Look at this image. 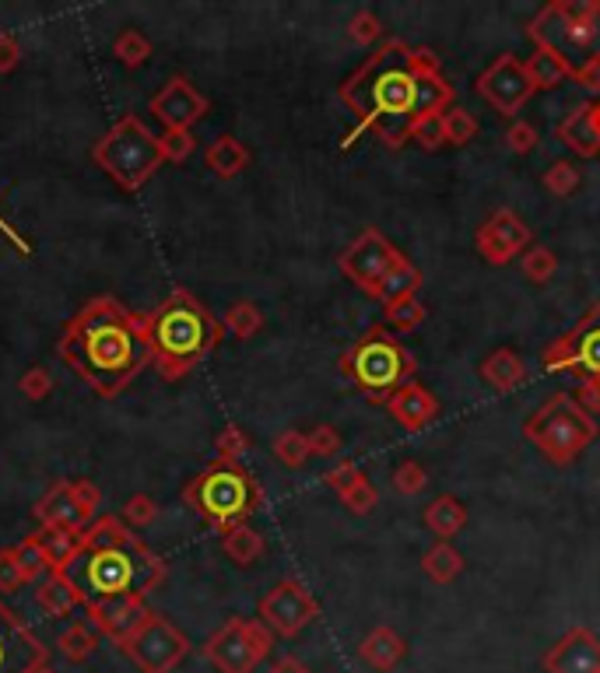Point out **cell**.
Here are the masks:
<instances>
[{
	"label": "cell",
	"mask_w": 600,
	"mask_h": 673,
	"mask_svg": "<svg viewBox=\"0 0 600 673\" xmlns=\"http://www.w3.org/2000/svg\"><path fill=\"white\" fill-rule=\"evenodd\" d=\"M559 141L579 158H597L600 155V127H597V102H579L559 124Z\"/></svg>",
	"instance_id": "23"
},
{
	"label": "cell",
	"mask_w": 600,
	"mask_h": 673,
	"mask_svg": "<svg viewBox=\"0 0 600 673\" xmlns=\"http://www.w3.org/2000/svg\"><path fill=\"white\" fill-rule=\"evenodd\" d=\"M477 130H482V127H477V119L463 106H449L443 113V138H446V144H454V147L471 144L477 138Z\"/></svg>",
	"instance_id": "37"
},
{
	"label": "cell",
	"mask_w": 600,
	"mask_h": 673,
	"mask_svg": "<svg viewBox=\"0 0 600 673\" xmlns=\"http://www.w3.org/2000/svg\"><path fill=\"white\" fill-rule=\"evenodd\" d=\"M474 92L482 95L499 116L513 119L531 102L534 85L527 78V67H523V60L513 56V53H502V56L492 60L488 70H482V78H477Z\"/></svg>",
	"instance_id": "13"
},
{
	"label": "cell",
	"mask_w": 600,
	"mask_h": 673,
	"mask_svg": "<svg viewBox=\"0 0 600 673\" xmlns=\"http://www.w3.org/2000/svg\"><path fill=\"white\" fill-rule=\"evenodd\" d=\"M119 519H124L130 530H144V527H152V522L158 519V505L148 495H133L124 505V516H119Z\"/></svg>",
	"instance_id": "48"
},
{
	"label": "cell",
	"mask_w": 600,
	"mask_h": 673,
	"mask_svg": "<svg viewBox=\"0 0 600 673\" xmlns=\"http://www.w3.org/2000/svg\"><path fill=\"white\" fill-rule=\"evenodd\" d=\"M394 488L400 491L404 499H414L422 495V491L429 488V474L418 460H404L400 467L394 470Z\"/></svg>",
	"instance_id": "45"
},
{
	"label": "cell",
	"mask_w": 600,
	"mask_h": 673,
	"mask_svg": "<svg viewBox=\"0 0 600 673\" xmlns=\"http://www.w3.org/2000/svg\"><path fill=\"white\" fill-rule=\"evenodd\" d=\"M50 663V649L0 604V673H39Z\"/></svg>",
	"instance_id": "17"
},
{
	"label": "cell",
	"mask_w": 600,
	"mask_h": 673,
	"mask_svg": "<svg viewBox=\"0 0 600 673\" xmlns=\"http://www.w3.org/2000/svg\"><path fill=\"white\" fill-rule=\"evenodd\" d=\"M573 81L579 88H587V92H600V64H590V67H583L573 74Z\"/></svg>",
	"instance_id": "57"
},
{
	"label": "cell",
	"mask_w": 600,
	"mask_h": 673,
	"mask_svg": "<svg viewBox=\"0 0 600 673\" xmlns=\"http://www.w3.org/2000/svg\"><path fill=\"white\" fill-rule=\"evenodd\" d=\"M411 141L422 144L425 152H439V147L446 144V138H443V113H439V116L418 119V124L411 127Z\"/></svg>",
	"instance_id": "49"
},
{
	"label": "cell",
	"mask_w": 600,
	"mask_h": 673,
	"mask_svg": "<svg viewBox=\"0 0 600 673\" xmlns=\"http://www.w3.org/2000/svg\"><path fill=\"white\" fill-rule=\"evenodd\" d=\"M418 288H422V271H418V267H414L408 257H400V260L394 263V271H390V274L380 281V288L372 292V298H380L383 309H390V306L404 302V298H414Z\"/></svg>",
	"instance_id": "29"
},
{
	"label": "cell",
	"mask_w": 600,
	"mask_h": 673,
	"mask_svg": "<svg viewBox=\"0 0 600 673\" xmlns=\"http://www.w3.org/2000/svg\"><path fill=\"white\" fill-rule=\"evenodd\" d=\"M85 614L95 624L99 635H106L113 646L124 649L127 642L141 632V624L152 618V610H148L144 600H138V596H119V600L85 607Z\"/></svg>",
	"instance_id": "20"
},
{
	"label": "cell",
	"mask_w": 600,
	"mask_h": 673,
	"mask_svg": "<svg viewBox=\"0 0 600 673\" xmlns=\"http://www.w3.org/2000/svg\"><path fill=\"white\" fill-rule=\"evenodd\" d=\"M545 372H573L579 379H600V302L590 306L573 331L541 351Z\"/></svg>",
	"instance_id": "11"
},
{
	"label": "cell",
	"mask_w": 600,
	"mask_h": 673,
	"mask_svg": "<svg viewBox=\"0 0 600 673\" xmlns=\"http://www.w3.org/2000/svg\"><path fill=\"white\" fill-rule=\"evenodd\" d=\"M36 541L42 547V555L50 558L53 572H64V568L74 561V555L81 551L85 533H74V530H39Z\"/></svg>",
	"instance_id": "31"
},
{
	"label": "cell",
	"mask_w": 600,
	"mask_h": 673,
	"mask_svg": "<svg viewBox=\"0 0 600 673\" xmlns=\"http://www.w3.org/2000/svg\"><path fill=\"white\" fill-rule=\"evenodd\" d=\"M404 257V253L390 243V238L376 229H366L362 235L355 238V243L341 253V274L348 277L352 284H358L362 292H376L380 288V281L394 271V263Z\"/></svg>",
	"instance_id": "14"
},
{
	"label": "cell",
	"mask_w": 600,
	"mask_h": 673,
	"mask_svg": "<svg viewBox=\"0 0 600 673\" xmlns=\"http://www.w3.org/2000/svg\"><path fill=\"white\" fill-rule=\"evenodd\" d=\"M148 109L155 113V119L165 130H193V124L204 119V113H207V95L197 92L190 78L176 74V78H169L152 95Z\"/></svg>",
	"instance_id": "18"
},
{
	"label": "cell",
	"mask_w": 600,
	"mask_h": 673,
	"mask_svg": "<svg viewBox=\"0 0 600 673\" xmlns=\"http://www.w3.org/2000/svg\"><path fill=\"white\" fill-rule=\"evenodd\" d=\"M358 656H362L366 666L380 670V673H390V670L400 666L404 656H408V646H404V638L394 632V627H376V632H369L362 638Z\"/></svg>",
	"instance_id": "24"
},
{
	"label": "cell",
	"mask_w": 600,
	"mask_h": 673,
	"mask_svg": "<svg viewBox=\"0 0 600 673\" xmlns=\"http://www.w3.org/2000/svg\"><path fill=\"white\" fill-rule=\"evenodd\" d=\"M275 646L271 627L253 618H232L207 638L204 660L218 673H253Z\"/></svg>",
	"instance_id": "10"
},
{
	"label": "cell",
	"mask_w": 600,
	"mask_h": 673,
	"mask_svg": "<svg viewBox=\"0 0 600 673\" xmlns=\"http://www.w3.org/2000/svg\"><path fill=\"white\" fill-rule=\"evenodd\" d=\"M64 575L81 593L85 607L119 600V596L144 600L165 579V561L152 555L119 516H99L85 530L81 551L64 568Z\"/></svg>",
	"instance_id": "3"
},
{
	"label": "cell",
	"mask_w": 600,
	"mask_h": 673,
	"mask_svg": "<svg viewBox=\"0 0 600 673\" xmlns=\"http://www.w3.org/2000/svg\"><path fill=\"white\" fill-rule=\"evenodd\" d=\"M477 372H482V379L492 386L495 393H513L516 386L527 383V365H523V358L516 351H509V348L492 351Z\"/></svg>",
	"instance_id": "25"
},
{
	"label": "cell",
	"mask_w": 600,
	"mask_h": 673,
	"mask_svg": "<svg viewBox=\"0 0 600 673\" xmlns=\"http://www.w3.org/2000/svg\"><path fill=\"white\" fill-rule=\"evenodd\" d=\"M36 519L42 530H74L85 533L92 522L99 519V508L88 505L78 491H74V481H60L53 484L47 495L36 505Z\"/></svg>",
	"instance_id": "19"
},
{
	"label": "cell",
	"mask_w": 600,
	"mask_h": 673,
	"mask_svg": "<svg viewBox=\"0 0 600 673\" xmlns=\"http://www.w3.org/2000/svg\"><path fill=\"white\" fill-rule=\"evenodd\" d=\"M537 50L559 56L569 78L576 70L600 64V0H554L527 25Z\"/></svg>",
	"instance_id": "5"
},
{
	"label": "cell",
	"mask_w": 600,
	"mask_h": 673,
	"mask_svg": "<svg viewBox=\"0 0 600 673\" xmlns=\"http://www.w3.org/2000/svg\"><path fill=\"white\" fill-rule=\"evenodd\" d=\"M25 582H28V579H25V572H22L18 558H14V547H4V551H0V593L22 590Z\"/></svg>",
	"instance_id": "54"
},
{
	"label": "cell",
	"mask_w": 600,
	"mask_h": 673,
	"mask_svg": "<svg viewBox=\"0 0 600 673\" xmlns=\"http://www.w3.org/2000/svg\"><path fill=\"white\" fill-rule=\"evenodd\" d=\"M422 572L432 582L446 586V582H454L463 572V555L449 541H439V544H432L425 555H422Z\"/></svg>",
	"instance_id": "32"
},
{
	"label": "cell",
	"mask_w": 600,
	"mask_h": 673,
	"mask_svg": "<svg viewBox=\"0 0 600 673\" xmlns=\"http://www.w3.org/2000/svg\"><path fill=\"white\" fill-rule=\"evenodd\" d=\"M221 551L229 555V561L235 565H253V561H260L264 558V551H267V541L250 527V522H243V527H232L229 533H221Z\"/></svg>",
	"instance_id": "30"
},
{
	"label": "cell",
	"mask_w": 600,
	"mask_h": 673,
	"mask_svg": "<svg viewBox=\"0 0 600 673\" xmlns=\"http://www.w3.org/2000/svg\"><path fill=\"white\" fill-rule=\"evenodd\" d=\"M414 354L386 326H372L341 354V372L358 390H366L372 403H386L390 393L414 379Z\"/></svg>",
	"instance_id": "7"
},
{
	"label": "cell",
	"mask_w": 600,
	"mask_h": 673,
	"mask_svg": "<svg viewBox=\"0 0 600 673\" xmlns=\"http://www.w3.org/2000/svg\"><path fill=\"white\" fill-rule=\"evenodd\" d=\"M537 127L527 124V119H513L506 130V144H509V152H516V155H531L534 147H537Z\"/></svg>",
	"instance_id": "50"
},
{
	"label": "cell",
	"mask_w": 600,
	"mask_h": 673,
	"mask_svg": "<svg viewBox=\"0 0 600 673\" xmlns=\"http://www.w3.org/2000/svg\"><path fill=\"white\" fill-rule=\"evenodd\" d=\"M545 190L562 200L573 197V193L579 190V169L573 166V161H554V166L545 172Z\"/></svg>",
	"instance_id": "44"
},
{
	"label": "cell",
	"mask_w": 600,
	"mask_h": 673,
	"mask_svg": "<svg viewBox=\"0 0 600 673\" xmlns=\"http://www.w3.org/2000/svg\"><path fill=\"white\" fill-rule=\"evenodd\" d=\"M474 246L492 267H506L531 249V229L523 224V218L516 211L499 207V211L474 232Z\"/></svg>",
	"instance_id": "16"
},
{
	"label": "cell",
	"mask_w": 600,
	"mask_h": 673,
	"mask_svg": "<svg viewBox=\"0 0 600 673\" xmlns=\"http://www.w3.org/2000/svg\"><path fill=\"white\" fill-rule=\"evenodd\" d=\"M306 439H309L312 456H337L341 453V436L334 425H317L312 431H306Z\"/></svg>",
	"instance_id": "53"
},
{
	"label": "cell",
	"mask_w": 600,
	"mask_h": 673,
	"mask_svg": "<svg viewBox=\"0 0 600 673\" xmlns=\"http://www.w3.org/2000/svg\"><path fill=\"white\" fill-rule=\"evenodd\" d=\"M386 411L404 431H422L425 425H432L439 417V400L436 393H429L422 383L411 379V383H404L400 390L390 393Z\"/></svg>",
	"instance_id": "22"
},
{
	"label": "cell",
	"mask_w": 600,
	"mask_h": 673,
	"mask_svg": "<svg viewBox=\"0 0 600 673\" xmlns=\"http://www.w3.org/2000/svg\"><path fill=\"white\" fill-rule=\"evenodd\" d=\"M597 127H600V102H597Z\"/></svg>",
	"instance_id": "59"
},
{
	"label": "cell",
	"mask_w": 600,
	"mask_h": 673,
	"mask_svg": "<svg viewBox=\"0 0 600 673\" xmlns=\"http://www.w3.org/2000/svg\"><path fill=\"white\" fill-rule=\"evenodd\" d=\"M14 558H18V565H22V572H25L28 582H39V579H47L53 572L50 558L42 555V547H39L36 536H25L22 544H14Z\"/></svg>",
	"instance_id": "41"
},
{
	"label": "cell",
	"mask_w": 600,
	"mask_h": 673,
	"mask_svg": "<svg viewBox=\"0 0 600 673\" xmlns=\"http://www.w3.org/2000/svg\"><path fill=\"white\" fill-rule=\"evenodd\" d=\"M92 158L116 186H124L130 193L141 190L148 179L165 166L158 152V138L148 130L141 116H119L95 141Z\"/></svg>",
	"instance_id": "8"
},
{
	"label": "cell",
	"mask_w": 600,
	"mask_h": 673,
	"mask_svg": "<svg viewBox=\"0 0 600 673\" xmlns=\"http://www.w3.org/2000/svg\"><path fill=\"white\" fill-rule=\"evenodd\" d=\"M573 397L587 414H600V379H579Z\"/></svg>",
	"instance_id": "55"
},
{
	"label": "cell",
	"mask_w": 600,
	"mask_h": 673,
	"mask_svg": "<svg viewBox=\"0 0 600 673\" xmlns=\"http://www.w3.org/2000/svg\"><path fill=\"white\" fill-rule=\"evenodd\" d=\"M158 152H162V161H187L193 152H197V138H193V130H162L158 138Z\"/></svg>",
	"instance_id": "42"
},
{
	"label": "cell",
	"mask_w": 600,
	"mask_h": 673,
	"mask_svg": "<svg viewBox=\"0 0 600 673\" xmlns=\"http://www.w3.org/2000/svg\"><path fill=\"white\" fill-rule=\"evenodd\" d=\"M548 673H600V638L587 627H573L545 656Z\"/></svg>",
	"instance_id": "21"
},
{
	"label": "cell",
	"mask_w": 600,
	"mask_h": 673,
	"mask_svg": "<svg viewBox=\"0 0 600 673\" xmlns=\"http://www.w3.org/2000/svg\"><path fill=\"white\" fill-rule=\"evenodd\" d=\"M520 271H523V277H527V281L545 284V281L554 277V271H559V253L548 249V246H531L520 257Z\"/></svg>",
	"instance_id": "38"
},
{
	"label": "cell",
	"mask_w": 600,
	"mask_h": 673,
	"mask_svg": "<svg viewBox=\"0 0 600 673\" xmlns=\"http://www.w3.org/2000/svg\"><path fill=\"white\" fill-rule=\"evenodd\" d=\"M36 604H39V610L47 618H67L74 607H85L81 604V593L74 590V582L64 572H50L47 579H39Z\"/></svg>",
	"instance_id": "26"
},
{
	"label": "cell",
	"mask_w": 600,
	"mask_h": 673,
	"mask_svg": "<svg viewBox=\"0 0 600 673\" xmlns=\"http://www.w3.org/2000/svg\"><path fill=\"white\" fill-rule=\"evenodd\" d=\"M95 646H99V632H95L92 621H74L56 638L60 656H64V660H71V663H85L88 656L95 652Z\"/></svg>",
	"instance_id": "33"
},
{
	"label": "cell",
	"mask_w": 600,
	"mask_h": 673,
	"mask_svg": "<svg viewBox=\"0 0 600 673\" xmlns=\"http://www.w3.org/2000/svg\"><path fill=\"white\" fill-rule=\"evenodd\" d=\"M56 354L95 397H116L152 365L148 320L116 298L99 295L64 326Z\"/></svg>",
	"instance_id": "2"
},
{
	"label": "cell",
	"mask_w": 600,
	"mask_h": 673,
	"mask_svg": "<svg viewBox=\"0 0 600 673\" xmlns=\"http://www.w3.org/2000/svg\"><path fill=\"white\" fill-rule=\"evenodd\" d=\"M22 64V47L14 36H0V74H11Z\"/></svg>",
	"instance_id": "56"
},
{
	"label": "cell",
	"mask_w": 600,
	"mask_h": 673,
	"mask_svg": "<svg viewBox=\"0 0 600 673\" xmlns=\"http://www.w3.org/2000/svg\"><path fill=\"white\" fill-rule=\"evenodd\" d=\"M358 127L376 133L386 147H404L411 127L454 106V85L443 78L439 56L425 47L386 39L362 67L337 88Z\"/></svg>",
	"instance_id": "1"
},
{
	"label": "cell",
	"mask_w": 600,
	"mask_h": 673,
	"mask_svg": "<svg viewBox=\"0 0 600 673\" xmlns=\"http://www.w3.org/2000/svg\"><path fill=\"white\" fill-rule=\"evenodd\" d=\"M18 390L28 397V400H47L53 393V376H50V368L47 365H36V368H28L22 383H18Z\"/></svg>",
	"instance_id": "51"
},
{
	"label": "cell",
	"mask_w": 600,
	"mask_h": 673,
	"mask_svg": "<svg viewBox=\"0 0 600 673\" xmlns=\"http://www.w3.org/2000/svg\"><path fill=\"white\" fill-rule=\"evenodd\" d=\"M275 456H278V463H284V467H289V470H298V467H303V463L312 456V453H309L306 431H295V428L281 431V436L275 439Z\"/></svg>",
	"instance_id": "39"
},
{
	"label": "cell",
	"mask_w": 600,
	"mask_h": 673,
	"mask_svg": "<svg viewBox=\"0 0 600 673\" xmlns=\"http://www.w3.org/2000/svg\"><path fill=\"white\" fill-rule=\"evenodd\" d=\"M124 652L130 656V663L141 673H173L187 660L190 642L176 624L152 614L141 624V632L124 646Z\"/></svg>",
	"instance_id": "12"
},
{
	"label": "cell",
	"mask_w": 600,
	"mask_h": 673,
	"mask_svg": "<svg viewBox=\"0 0 600 673\" xmlns=\"http://www.w3.org/2000/svg\"><path fill=\"white\" fill-rule=\"evenodd\" d=\"M422 519L429 533H436L439 541H454V536L468 527V505L457 495H439V499H432V505H425Z\"/></svg>",
	"instance_id": "27"
},
{
	"label": "cell",
	"mask_w": 600,
	"mask_h": 673,
	"mask_svg": "<svg viewBox=\"0 0 600 673\" xmlns=\"http://www.w3.org/2000/svg\"><path fill=\"white\" fill-rule=\"evenodd\" d=\"M221 331L229 334V337H235V340L257 337L264 331V312L253 302H235V306H229V312H225Z\"/></svg>",
	"instance_id": "35"
},
{
	"label": "cell",
	"mask_w": 600,
	"mask_h": 673,
	"mask_svg": "<svg viewBox=\"0 0 600 673\" xmlns=\"http://www.w3.org/2000/svg\"><path fill=\"white\" fill-rule=\"evenodd\" d=\"M183 502L204 522H212L218 533H229L232 527H243V522L257 513L264 502V491L257 484V477L239 467V463L215 460L212 467H204L183 488Z\"/></svg>",
	"instance_id": "6"
},
{
	"label": "cell",
	"mask_w": 600,
	"mask_h": 673,
	"mask_svg": "<svg viewBox=\"0 0 600 673\" xmlns=\"http://www.w3.org/2000/svg\"><path fill=\"white\" fill-rule=\"evenodd\" d=\"M215 449H218V460L221 463H239L246 449H250V436L239 425H225L218 431V439H215Z\"/></svg>",
	"instance_id": "46"
},
{
	"label": "cell",
	"mask_w": 600,
	"mask_h": 673,
	"mask_svg": "<svg viewBox=\"0 0 600 673\" xmlns=\"http://www.w3.org/2000/svg\"><path fill=\"white\" fill-rule=\"evenodd\" d=\"M267 673H312V670H309L306 663H298L295 656H284V660H278Z\"/></svg>",
	"instance_id": "58"
},
{
	"label": "cell",
	"mask_w": 600,
	"mask_h": 673,
	"mask_svg": "<svg viewBox=\"0 0 600 673\" xmlns=\"http://www.w3.org/2000/svg\"><path fill=\"white\" fill-rule=\"evenodd\" d=\"M358 481H366V474L358 470L352 460H344V463H337V467H330V470L323 474V484H327V488H334L337 495H344V491H352Z\"/></svg>",
	"instance_id": "52"
},
{
	"label": "cell",
	"mask_w": 600,
	"mask_h": 673,
	"mask_svg": "<svg viewBox=\"0 0 600 673\" xmlns=\"http://www.w3.org/2000/svg\"><path fill=\"white\" fill-rule=\"evenodd\" d=\"M204 161L218 179H235L250 166V147L243 141H235L232 133H221V138H215L212 144H207Z\"/></svg>",
	"instance_id": "28"
},
{
	"label": "cell",
	"mask_w": 600,
	"mask_h": 673,
	"mask_svg": "<svg viewBox=\"0 0 600 673\" xmlns=\"http://www.w3.org/2000/svg\"><path fill=\"white\" fill-rule=\"evenodd\" d=\"M523 436H527L537 445V453L551 460L554 467H565V463H573L583 449L600 436V425L593 422V414L579 407L573 393H554L545 407H537L527 417Z\"/></svg>",
	"instance_id": "9"
},
{
	"label": "cell",
	"mask_w": 600,
	"mask_h": 673,
	"mask_svg": "<svg viewBox=\"0 0 600 673\" xmlns=\"http://www.w3.org/2000/svg\"><path fill=\"white\" fill-rule=\"evenodd\" d=\"M39 673H53V670H50V666H42V670H39Z\"/></svg>",
	"instance_id": "60"
},
{
	"label": "cell",
	"mask_w": 600,
	"mask_h": 673,
	"mask_svg": "<svg viewBox=\"0 0 600 673\" xmlns=\"http://www.w3.org/2000/svg\"><path fill=\"white\" fill-rule=\"evenodd\" d=\"M113 56L124 67H144L148 56H152V39H148L141 28H124V33L113 39Z\"/></svg>",
	"instance_id": "36"
},
{
	"label": "cell",
	"mask_w": 600,
	"mask_h": 673,
	"mask_svg": "<svg viewBox=\"0 0 600 673\" xmlns=\"http://www.w3.org/2000/svg\"><path fill=\"white\" fill-rule=\"evenodd\" d=\"M317 618H320V604L312 600V593L295 579H281L260 600V621L271 627V635H281V638H295Z\"/></svg>",
	"instance_id": "15"
},
{
	"label": "cell",
	"mask_w": 600,
	"mask_h": 673,
	"mask_svg": "<svg viewBox=\"0 0 600 673\" xmlns=\"http://www.w3.org/2000/svg\"><path fill=\"white\" fill-rule=\"evenodd\" d=\"M523 67H527V78L534 85V92H548V88H559L569 78V70H565L562 60L545 53V50H537L534 56L523 60Z\"/></svg>",
	"instance_id": "34"
},
{
	"label": "cell",
	"mask_w": 600,
	"mask_h": 673,
	"mask_svg": "<svg viewBox=\"0 0 600 673\" xmlns=\"http://www.w3.org/2000/svg\"><path fill=\"white\" fill-rule=\"evenodd\" d=\"M341 502H344V508H348V513L366 516V513H372V508L380 505V491H376V484H372L369 477H366V481H358L352 491H344Z\"/></svg>",
	"instance_id": "47"
},
{
	"label": "cell",
	"mask_w": 600,
	"mask_h": 673,
	"mask_svg": "<svg viewBox=\"0 0 600 673\" xmlns=\"http://www.w3.org/2000/svg\"><path fill=\"white\" fill-rule=\"evenodd\" d=\"M148 340H152V365L162 379L179 383L218 348L221 323L212 316L197 295L173 292L165 302L148 312Z\"/></svg>",
	"instance_id": "4"
},
{
	"label": "cell",
	"mask_w": 600,
	"mask_h": 673,
	"mask_svg": "<svg viewBox=\"0 0 600 673\" xmlns=\"http://www.w3.org/2000/svg\"><path fill=\"white\" fill-rule=\"evenodd\" d=\"M383 312H386V326L394 334H411V331H418V326L425 323V306L418 302V295L414 298H404V302L390 306Z\"/></svg>",
	"instance_id": "40"
},
{
	"label": "cell",
	"mask_w": 600,
	"mask_h": 673,
	"mask_svg": "<svg viewBox=\"0 0 600 673\" xmlns=\"http://www.w3.org/2000/svg\"><path fill=\"white\" fill-rule=\"evenodd\" d=\"M383 36V22L372 14L369 8L355 11V18L348 22V42H355V47H376Z\"/></svg>",
	"instance_id": "43"
}]
</instances>
